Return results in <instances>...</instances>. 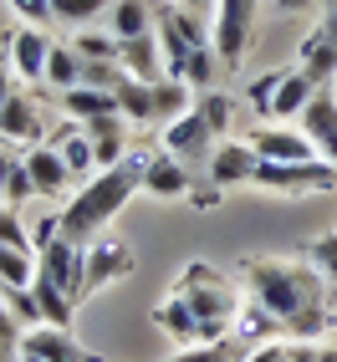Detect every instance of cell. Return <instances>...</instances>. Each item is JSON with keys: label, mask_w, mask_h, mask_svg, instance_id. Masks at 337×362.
Listing matches in <instances>:
<instances>
[{"label": "cell", "mask_w": 337, "mask_h": 362, "mask_svg": "<svg viewBox=\"0 0 337 362\" xmlns=\"http://www.w3.org/2000/svg\"><path fill=\"white\" fill-rule=\"evenodd\" d=\"M240 276L251 286V301H261L276 317V327L286 337L317 342V337L337 322L332 317V291L327 281L312 271V260H292V255H246Z\"/></svg>", "instance_id": "6da1fadb"}, {"label": "cell", "mask_w": 337, "mask_h": 362, "mask_svg": "<svg viewBox=\"0 0 337 362\" xmlns=\"http://www.w3.org/2000/svg\"><path fill=\"white\" fill-rule=\"evenodd\" d=\"M149 158L154 153L128 148L113 168H98L92 179H82V189L57 209L62 214V235L77 240V245H92V240H98L118 214H123V204L133 194H143V168H149Z\"/></svg>", "instance_id": "7a4b0ae2"}, {"label": "cell", "mask_w": 337, "mask_h": 362, "mask_svg": "<svg viewBox=\"0 0 337 362\" xmlns=\"http://www.w3.org/2000/svg\"><path fill=\"white\" fill-rule=\"evenodd\" d=\"M230 117H235V103L225 98V92H215V87L200 92L195 107H189L179 123H168V128H164V153L184 158L189 168H205L210 153L220 148V138H225V128H230Z\"/></svg>", "instance_id": "3957f363"}, {"label": "cell", "mask_w": 337, "mask_h": 362, "mask_svg": "<svg viewBox=\"0 0 337 362\" xmlns=\"http://www.w3.org/2000/svg\"><path fill=\"white\" fill-rule=\"evenodd\" d=\"M174 291L195 306V317L205 322V342L230 337V322L240 311V291H235V281L225 271H215L210 260H189L179 271V281H174Z\"/></svg>", "instance_id": "277c9868"}, {"label": "cell", "mask_w": 337, "mask_h": 362, "mask_svg": "<svg viewBox=\"0 0 337 362\" xmlns=\"http://www.w3.org/2000/svg\"><path fill=\"white\" fill-rule=\"evenodd\" d=\"M154 36L164 46V71H168V77H184V62L195 57V46L210 41V26H205L200 11H189V6L174 0V6H164L154 16Z\"/></svg>", "instance_id": "5b68a950"}, {"label": "cell", "mask_w": 337, "mask_h": 362, "mask_svg": "<svg viewBox=\"0 0 337 362\" xmlns=\"http://www.w3.org/2000/svg\"><path fill=\"white\" fill-rule=\"evenodd\" d=\"M256 6H261V0H215L210 46L220 52L225 71H235L240 62L251 57V46H256Z\"/></svg>", "instance_id": "8992f818"}, {"label": "cell", "mask_w": 337, "mask_h": 362, "mask_svg": "<svg viewBox=\"0 0 337 362\" xmlns=\"http://www.w3.org/2000/svg\"><path fill=\"white\" fill-rule=\"evenodd\" d=\"M256 189H266V194H327V189H337V163H327V158H312V163L261 158L256 163Z\"/></svg>", "instance_id": "52a82bcc"}, {"label": "cell", "mask_w": 337, "mask_h": 362, "mask_svg": "<svg viewBox=\"0 0 337 362\" xmlns=\"http://www.w3.org/2000/svg\"><path fill=\"white\" fill-rule=\"evenodd\" d=\"M138 271V255L128 240H118V235H98L92 245H82V296H98L103 286L113 281H128Z\"/></svg>", "instance_id": "ba28073f"}, {"label": "cell", "mask_w": 337, "mask_h": 362, "mask_svg": "<svg viewBox=\"0 0 337 362\" xmlns=\"http://www.w3.org/2000/svg\"><path fill=\"white\" fill-rule=\"evenodd\" d=\"M36 276L57 281L77 306L87 301V296H82V245H77V240H67V235L41 240V245H36Z\"/></svg>", "instance_id": "9c48e42d"}, {"label": "cell", "mask_w": 337, "mask_h": 362, "mask_svg": "<svg viewBox=\"0 0 337 362\" xmlns=\"http://www.w3.org/2000/svg\"><path fill=\"white\" fill-rule=\"evenodd\" d=\"M256 163H261V153L251 148V143L220 138V148H215L210 163H205V184L220 189V194H230V189H240V184H256Z\"/></svg>", "instance_id": "30bf717a"}, {"label": "cell", "mask_w": 337, "mask_h": 362, "mask_svg": "<svg viewBox=\"0 0 337 362\" xmlns=\"http://www.w3.org/2000/svg\"><path fill=\"white\" fill-rule=\"evenodd\" d=\"M21 352L36 357V362H103L98 352H87L77 337H72V327H46V322L21 332Z\"/></svg>", "instance_id": "8fae6325"}, {"label": "cell", "mask_w": 337, "mask_h": 362, "mask_svg": "<svg viewBox=\"0 0 337 362\" xmlns=\"http://www.w3.org/2000/svg\"><path fill=\"white\" fill-rule=\"evenodd\" d=\"M52 36L46 26H16L6 36V52H11V71L21 82H46V62H52Z\"/></svg>", "instance_id": "7c38bea8"}, {"label": "cell", "mask_w": 337, "mask_h": 362, "mask_svg": "<svg viewBox=\"0 0 337 362\" xmlns=\"http://www.w3.org/2000/svg\"><path fill=\"white\" fill-rule=\"evenodd\" d=\"M143 194L149 199H189L195 194V174H189V163L174 158V153H154L149 168H143Z\"/></svg>", "instance_id": "4fadbf2b"}, {"label": "cell", "mask_w": 337, "mask_h": 362, "mask_svg": "<svg viewBox=\"0 0 337 362\" xmlns=\"http://www.w3.org/2000/svg\"><path fill=\"white\" fill-rule=\"evenodd\" d=\"M251 148L261 158H271V163H312V158H322L317 143H312L302 128H256Z\"/></svg>", "instance_id": "5bb4252c"}, {"label": "cell", "mask_w": 337, "mask_h": 362, "mask_svg": "<svg viewBox=\"0 0 337 362\" xmlns=\"http://www.w3.org/2000/svg\"><path fill=\"white\" fill-rule=\"evenodd\" d=\"M302 123V133L317 143V153L327 158V163H337V92L332 87H322L317 98L307 103V112L297 117Z\"/></svg>", "instance_id": "9a60e30c"}, {"label": "cell", "mask_w": 337, "mask_h": 362, "mask_svg": "<svg viewBox=\"0 0 337 362\" xmlns=\"http://www.w3.org/2000/svg\"><path fill=\"white\" fill-rule=\"evenodd\" d=\"M0 138L6 143H26V148H36V143L46 138V112L36 107V98L16 92V98L0 107Z\"/></svg>", "instance_id": "2e32d148"}, {"label": "cell", "mask_w": 337, "mask_h": 362, "mask_svg": "<svg viewBox=\"0 0 337 362\" xmlns=\"http://www.w3.org/2000/svg\"><path fill=\"white\" fill-rule=\"evenodd\" d=\"M154 327L168 337V342H179V347H195V342H205V322L195 317V306H189L179 291H168V296L154 306Z\"/></svg>", "instance_id": "e0dca14e"}, {"label": "cell", "mask_w": 337, "mask_h": 362, "mask_svg": "<svg viewBox=\"0 0 337 362\" xmlns=\"http://www.w3.org/2000/svg\"><path fill=\"white\" fill-rule=\"evenodd\" d=\"M26 168H31V184H36V199H57V194H67V184L77 179L67 168V158L52 148V143H36V148L26 153Z\"/></svg>", "instance_id": "ac0fdd59"}, {"label": "cell", "mask_w": 337, "mask_h": 362, "mask_svg": "<svg viewBox=\"0 0 337 362\" xmlns=\"http://www.w3.org/2000/svg\"><path fill=\"white\" fill-rule=\"evenodd\" d=\"M87 138H92V153H98V168H113L118 158L128 153V117L123 112H108V117H92V123H82Z\"/></svg>", "instance_id": "d6986e66"}, {"label": "cell", "mask_w": 337, "mask_h": 362, "mask_svg": "<svg viewBox=\"0 0 337 362\" xmlns=\"http://www.w3.org/2000/svg\"><path fill=\"white\" fill-rule=\"evenodd\" d=\"M317 82L307 77L302 66H281V82H276V103H271V117H302L307 103L317 98Z\"/></svg>", "instance_id": "ffe728a7"}, {"label": "cell", "mask_w": 337, "mask_h": 362, "mask_svg": "<svg viewBox=\"0 0 337 362\" xmlns=\"http://www.w3.org/2000/svg\"><path fill=\"white\" fill-rule=\"evenodd\" d=\"M62 112L72 117V123H92V117H108V112H118V92H108V87H67L62 92Z\"/></svg>", "instance_id": "44dd1931"}, {"label": "cell", "mask_w": 337, "mask_h": 362, "mask_svg": "<svg viewBox=\"0 0 337 362\" xmlns=\"http://www.w3.org/2000/svg\"><path fill=\"white\" fill-rule=\"evenodd\" d=\"M46 143L67 158V168H72L77 179H92V174H98V153H92V138H87L82 123H67L57 138H46Z\"/></svg>", "instance_id": "7402d4cb"}, {"label": "cell", "mask_w": 337, "mask_h": 362, "mask_svg": "<svg viewBox=\"0 0 337 362\" xmlns=\"http://www.w3.org/2000/svg\"><path fill=\"white\" fill-rule=\"evenodd\" d=\"M118 62H123L138 82H164V77H168V71H164V46H159V36H154V31H149V36L123 41V57H118Z\"/></svg>", "instance_id": "603a6c76"}, {"label": "cell", "mask_w": 337, "mask_h": 362, "mask_svg": "<svg viewBox=\"0 0 337 362\" xmlns=\"http://www.w3.org/2000/svg\"><path fill=\"white\" fill-rule=\"evenodd\" d=\"M297 66H302L317 87H327V82L337 77V46H332L317 26H312V31H307V41L297 46Z\"/></svg>", "instance_id": "cb8c5ba5"}, {"label": "cell", "mask_w": 337, "mask_h": 362, "mask_svg": "<svg viewBox=\"0 0 337 362\" xmlns=\"http://www.w3.org/2000/svg\"><path fill=\"white\" fill-rule=\"evenodd\" d=\"M118 112L128 117V123H159V103H154V82H138L133 71L123 77V87H118Z\"/></svg>", "instance_id": "d4e9b609"}, {"label": "cell", "mask_w": 337, "mask_h": 362, "mask_svg": "<svg viewBox=\"0 0 337 362\" xmlns=\"http://www.w3.org/2000/svg\"><path fill=\"white\" fill-rule=\"evenodd\" d=\"M31 296H36V311H41L46 327H72V317H77V301H72L57 281L36 276V281H31Z\"/></svg>", "instance_id": "484cf974"}, {"label": "cell", "mask_w": 337, "mask_h": 362, "mask_svg": "<svg viewBox=\"0 0 337 362\" xmlns=\"http://www.w3.org/2000/svg\"><path fill=\"white\" fill-rule=\"evenodd\" d=\"M195 98L200 92L189 87L184 77H164V82H154V103H159V123L168 128V123H179V117L195 107Z\"/></svg>", "instance_id": "4316f807"}, {"label": "cell", "mask_w": 337, "mask_h": 362, "mask_svg": "<svg viewBox=\"0 0 337 362\" xmlns=\"http://www.w3.org/2000/svg\"><path fill=\"white\" fill-rule=\"evenodd\" d=\"M82 71H87L82 52H77L72 41H57V46H52V62H46V87H57V92L82 87Z\"/></svg>", "instance_id": "83f0119b"}, {"label": "cell", "mask_w": 337, "mask_h": 362, "mask_svg": "<svg viewBox=\"0 0 337 362\" xmlns=\"http://www.w3.org/2000/svg\"><path fill=\"white\" fill-rule=\"evenodd\" d=\"M113 36L118 41H133V36H149L154 31V16L159 11H149V6H143V0H113Z\"/></svg>", "instance_id": "f1b7e54d"}, {"label": "cell", "mask_w": 337, "mask_h": 362, "mask_svg": "<svg viewBox=\"0 0 337 362\" xmlns=\"http://www.w3.org/2000/svg\"><path fill=\"white\" fill-rule=\"evenodd\" d=\"M312 357H317V347L302 342V337H271V342H261L240 362H312Z\"/></svg>", "instance_id": "f546056e"}, {"label": "cell", "mask_w": 337, "mask_h": 362, "mask_svg": "<svg viewBox=\"0 0 337 362\" xmlns=\"http://www.w3.org/2000/svg\"><path fill=\"white\" fill-rule=\"evenodd\" d=\"M230 332H235V337H246V342H271V332H281V327H276V317H271V311L261 306V301H246V306L235 311Z\"/></svg>", "instance_id": "4dcf8cb0"}, {"label": "cell", "mask_w": 337, "mask_h": 362, "mask_svg": "<svg viewBox=\"0 0 337 362\" xmlns=\"http://www.w3.org/2000/svg\"><path fill=\"white\" fill-rule=\"evenodd\" d=\"M36 281V250L0 245V286H31Z\"/></svg>", "instance_id": "1f68e13d"}, {"label": "cell", "mask_w": 337, "mask_h": 362, "mask_svg": "<svg viewBox=\"0 0 337 362\" xmlns=\"http://www.w3.org/2000/svg\"><path fill=\"white\" fill-rule=\"evenodd\" d=\"M72 46L82 52V62H118L123 57V41H118L113 31H92V26H82L77 36H72Z\"/></svg>", "instance_id": "d6a6232c"}, {"label": "cell", "mask_w": 337, "mask_h": 362, "mask_svg": "<svg viewBox=\"0 0 337 362\" xmlns=\"http://www.w3.org/2000/svg\"><path fill=\"white\" fill-rule=\"evenodd\" d=\"M220 66H225V62H220V52H215V46L205 41V46H195V57L184 62V82L195 87V92H210V82L220 77Z\"/></svg>", "instance_id": "836d02e7"}, {"label": "cell", "mask_w": 337, "mask_h": 362, "mask_svg": "<svg viewBox=\"0 0 337 362\" xmlns=\"http://www.w3.org/2000/svg\"><path fill=\"white\" fill-rule=\"evenodd\" d=\"M307 260H312V271L327 281V291L337 296V230H327V235L312 240V245H307Z\"/></svg>", "instance_id": "e575fe53"}, {"label": "cell", "mask_w": 337, "mask_h": 362, "mask_svg": "<svg viewBox=\"0 0 337 362\" xmlns=\"http://www.w3.org/2000/svg\"><path fill=\"white\" fill-rule=\"evenodd\" d=\"M52 11L67 26H92L103 11H113V0H52Z\"/></svg>", "instance_id": "d590c367"}, {"label": "cell", "mask_w": 337, "mask_h": 362, "mask_svg": "<svg viewBox=\"0 0 337 362\" xmlns=\"http://www.w3.org/2000/svg\"><path fill=\"white\" fill-rule=\"evenodd\" d=\"M168 362H235V347H230V337H220V342H195V347H179Z\"/></svg>", "instance_id": "8d00e7d4"}, {"label": "cell", "mask_w": 337, "mask_h": 362, "mask_svg": "<svg viewBox=\"0 0 337 362\" xmlns=\"http://www.w3.org/2000/svg\"><path fill=\"white\" fill-rule=\"evenodd\" d=\"M123 77H128V66H123V62H87V71H82V82H87V87H108V92L123 87Z\"/></svg>", "instance_id": "74e56055"}, {"label": "cell", "mask_w": 337, "mask_h": 362, "mask_svg": "<svg viewBox=\"0 0 337 362\" xmlns=\"http://www.w3.org/2000/svg\"><path fill=\"white\" fill-rule=\"evenodd\" d=\"M6 209H16V204H26V199H36V184H31V168H26V158L16 163V174H11V184H6Z\"/></svg>", "instance_id": "f35d334b"}, {"label": "cell", "mask_w": 337, "mask_h": 362, "mask_svg": "<svg viewBox=\"0 0 337 362\" xmlns=\"http://www.w3.org/2000/svg\"><path fill=\"white\" fill-rule=\"evenodd\" d=\"M6 6L21 16V26H52V21H57L52 0H6Z\"/></svg>", "instance_id": "ab89813d"}, {"label": "cell", "mask_w": 337, "mask_h": 362, "mask_svg": "<svg viewBox=\"0 0 337 362\" xmlns=\"http://www.w3.org/2000/svg\"><path fill=\"white\" fill-rule=\"evenodd\" d=\"M276 82H281V71H266V77H256V82H251V92H246V98H251V107H256L261 117H271V103H276Z\"/></svg>", "instance_id": "60d3db41"}, {"label": "cell", "mask_w": 337, "mask_h": 362, "mask_svg": "<svg viewBox=\"0 0 337 362\" xmlns=\"http://www.w3.org/2000/svg\"><path fill=\"white\" fill-rule=\"evenodd\" d=\"M0 245H21V250H36V240L21 230V220L11 209H0Z\"/></svg>", "instance_id": "b9f144b4"}, {"label": "cell", "mask_w": 337, "mask_h": 362, "mask_svg": "<svg viewBox=\"0 0 337 362\" xmlns=\"http://www.w3.org/2000/svg\"><path fill=\"white\" fill-rule=\"evenodd\" d=\"M317 31L337 46V0H327V6H322V21H317Z\"/></svg>", "instance_id": "7bdbcfd3"}, {"label": "cell", "mask_w": 337, "mask_h": 362, "mask_svg": "<svg viewBox=\"0 0 337 362\" xmlns=\"http://www.w3.org/2000/svg\"><path fill=\"white\" fill-rule=\"evenodd\" d=\"M16 153H6V148H0V194H6V184H11V174H16Z\"/></svg>", "instance_id": "ee69618b"}, {"label": "cell", "mask_w": 337, "mask_h": 362, "mask_svg": "<svg viewBox=\"0 0 337 362\" xmlns=\"http://www.w3.org/2000/svg\"><path fill=\"white\" fill-rule=\"evenodd\" d=\"M16 98V87H11V77H6V66H0V107H6Z\"/></svg>", "instance_id": "f6af8a7d"}, {"label": "cell", "mask_w": 337, "mask_h": 362, "mask_svg": "<svg viewBox=\"0 0 337 362\" xmlns=\"http://www.w3.org/2000/svg\"><path fill=\"white\" fill-rule=\"evenodd\" d=\"M271 6H276V11H307L312 0H271Z\"/></svg>", "instance_id": "bcb514c9"}, {"label": "cell", "mask_w": 337, "mask_h": 362, "mask_svg": "<svg viewBox=\"0 0 337 362\" xmlns=\"http://www.w3.org/2000/svg\"><path fill=\"white\" fill-rule=\"evenodd\" d=\"M179 6H189V11H215V0H179Z\"/></svg>", "instance_id": "7dc6e473"}, {"label": "cell", "mask_w": 337, "mask_h": 362, "mask_svg": "<svg viewBox=\"0 0 337 362\" xmlns=\"http://www.w3.org/2000/svg\"><path fill=\"white\" fill-rule=\"evenodd\" d=\"M312 362H337V347H317V357Z\"/></svg>", "instance_id": "c3c4849f"}, {"label": "cell", "mask_w": 337, "mask_h": 362, "mask_svg": "<svg viewBox=\"0 0 337 362\" xmlns=\"http://www.w3.org/2000/svg\"><path fill=\"white\" fill-rule=\"evenodd\" d=\"M0 209H6V204H0Z\"/></svg>", "instance_id": "681fc988"}]
</instances>
